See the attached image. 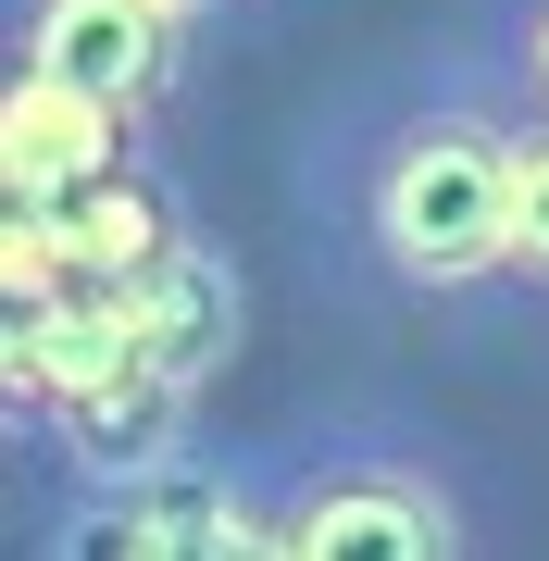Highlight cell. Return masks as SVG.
<instances>
[{
    "mask_svg": "<svg viewBox=\"0 0 549 561\" xmlns=\"http://www.w3.org/2000/svg\"><path fill=\"white\" fill-rule=\"evenodd\" d=\"M175 13H187V25H201V13H213V0H175Z\"/></svg>",
    "mask_w": 549,
    "mask_h": 561,
    "instance_id": "cell-8",
    "label": "cell"
},
{
    "mask_svg": "<svg viewBox=\"0 0 549 561\" xmlns=\"http://www.w3.org/2000/svg\"><path fill=\"white\" fill-rule=\"evenodd\" d=\"M474 62L512 88V113H549V0H488V38Z\"/></svg>",
    "mask_w": 549,
    "mask_h": 561,
    "instance_id": "cell-6",
    "label": "cell"
},
{
    "mask_svg": "<svg viewBox=\"0 0 549 561\" xmlns=\"http://www.w3.org/2000/svg\"><path fill=\"white\" fill-rule=\"evenodd\" d=\"M512 287L549 300V113H525V150H512Z\"/></svg>",
    "mask_w": 549,
    "mask_h": 561,
    "instance_id": "cell-7",
    "label": "cell"
},
{
    "mask_svg": "<svg viewBox=\"0 0 549 561\" xmlns=\"http://www.w3.org/2000/svg\"><path fill=\"white\" fill-rule=\"evenodd\" d=\"M263 461H275V561H474L462 461L400 412H325Z\"/></svg>",
    "mask_w": 549,
    "mask_h": 561,
    "instance_id": "cell-2",
    "label": "cell"
},
{
    "mask_svg": "<svg viewBox=\"0 0 549 561\" xmlns=\"http://www.w3.org/2000/svg\"><path fill=\"white\" fill-rule=\"evenodd\" d=\"M512 150L525 113L488 62L363 88L312 150V225L363 262L387 300H474L512 287Z\"/></svg>",
    "mask_w": 549,
    "mask_h": 561,
    "instance_id": "cell-1",
    "label": "cell"
},
{
    "mask_svg": "<svg viewBox=\"0 0 549 561\" xmlns=\"http://www.w3.org/2000/svg\"><path fill=\"white\" fill-rule=\"evenodd\" d=\"M0 175L13 201H62V187H113V175H163L138 113L113 101H76L50 76H13V113H0Z\"/></svg>",
    "mask_w": 549,
    "mask_h": 561,
    "instance_id": "cell-5",
    "label": "cell"
},
{
    "mask_svg": "<svg viewBox=\"0 0 549 561\" xmlns=\"http://www.w3.org/2000/svg\"><path fill=\"white\" fill-rule=\"evenodd\" d=\"M38 561H275V461L187 449L163 474H50Z\"/></svg>",
    "mask_w": 549,
    "mask_h": 561,
    "instance_id": "cell-3",
    "label": "cell"
},
{
    "mask_svg": "<svg viewBox=\"0 0 549 561\" xmlns=\"http://www.w3.org/2000/svg\"><path fill=\"white\" fill-rule=\"evenodd\" d=\"M187 50H201V25L175 0H13V76H50L138 125L187 88Z\"/></svg>",
    "mask_w": 549,
    "mask_h": 561,
    "instance_id": "cell-4",
    "label": "cell"
}]
</instances>
